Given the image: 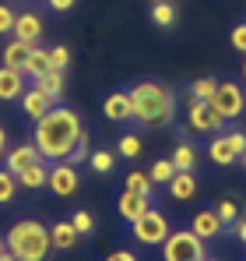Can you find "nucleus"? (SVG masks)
I'll return each mask as SVG.
<instances>
[{
    "mask_svg": "<svg viewBox=\"0 0 246 261\" xmlns=\"http://www.w3.org/2000/svg\"><path fill=\"white\" fill-rule=\"evenodd\" d=\"M102 113H106V120H113V124H130V120H134L130 92H109L106 102H102Z\"/></svg>",
    "mask_w": 246,
    "mask_h": 261,
    "instance_id": "obj_14",
    "label": "nucleus"
},
{
    "mask_svg": "<svg viewBox=\"0 0 246 261\" xmlns=\"http://www.w3.org/2000/svg\"><path fill=\"white\" fill-rule=\"evenodd\" d=\"M53 106H56V102H53V99H49L42 88H36V85L25 88V95H21V113H25L32 124H36V120H42V117H46Z\"/></svg>",
    "mask_w": 246,
    "mask_h": 261,
    "instance_id": "obj_15",
    "label": "nucleus"
},
{
    "mask_svg": "<svg viewBox=\"0 0 246 261\" xmlns=\"http://www.w3.org/2000/svg\"><path fill=\"white\" fill-rule=\"evenodd\" d=\"M123 191H134V194H144V198H155V180L141 170H130L123 180Z\"/></svg>",
    "mask_w": 246,
    "mask_h": 261,
    "instance_id": "obj_24",
    "label": "nucleus"
},
{
    "mask_svg": "<svg viewBox=\"0 0 246 261\" xmlns=\"http://www.w3.org/2000/svg\"><path fill=\"white\" fill-rule=\"evenodd\" d=\"M42 155L39 148L32 145V141H21V145H14V148H7V155H4V170H11V173L18 176L21 170H28V166H36Z\"/></svg>",
    "mask_w": 246,
    "mask_h": 261,
    "instance_id": "obj_12",
    "label": "nucleus"
},
{
    "mask_svg": "<svg viewBox=\"0 0 246 261\" xmlns=\"http://www.w3.org/2000/svg\"><path fill=\"white\" fill-rule=\"evenodd\" d=\"M0 261H18V258H14L11 251H4V254H0Z\"/></svg>",
    "mask_w": 246,
    "mask_h": 261,
    "instance_id": "obj_41",
    "label": "nucleus"
},
{
    "mask_svg": "<svg viewBox=\"0 0 246 261\" xmlns=\"http://www.w3.org/2000/svg\"><path fill=\"white\" fill-rule=\"evenodd\" d=\"M42 32H46V21L36 11H21L14 18V39H21V43H28V46H39Z\"/></svg>",
    "mask_w": 246,
    "mask_h": 261,
    "instance_id": "obj_11",
    "label": "nucleus"
},
{
    "mask_svg": "<svg viewBox=\"0 0 246 261\" xmlns=\"http://www.w3.org/2000/svg\"><path fill=\"white\" fill-rule=\"evenodd\" d=\"M78 240H81V233L74 229L71 219H56V222H49V244H53V251L67 254V251L78 247Z\"/></svg>",
    "mask_w": 246,
    "mask_h": 261,
    "instance_id": "obj_13",
    "label": "nucleus"
},
{
    "mask_svg": "<svg viewBox=\"0 0 246 261\" xmlns=\"http://www.w3.org/2000/svg\"><path fill=\"white\" fill-rule=\"evenodd\" d=\"M102 261H137V254L123 247V251H109V254H106V258H102Z\"/></svg>",
    "mask_w": 246,
    "mask_h": 261,
    "instance_id": "obj_37",
    "label": "nucleus"
},
{
    "mask_svg": "<svg viewBox=\"0 0 246 261\" xmlns=\"http://www.w3.org/2000/svg\"><path fill=\"white\" fill-rule=\"evenodd\" d=\"M236 237L246 244V219H239V222H236Z\"/></svg>",
    "mask_w": 246,
    "mask_h": 261,
    "instance_id": "obj_40",
    "label": "nucleus"
},
{
    "mask_svg": "<svg viewBox=\"0 0 246 261\" xmlns=\"http://www.w3.org/2000/svg\"><path fill=\"white\" fill-rule=\"evenodd\" d=\"M204 258H207V244L190 229V226L172 229V233L165 237L162 261H204Z\"/></svg>",
    "mask_w": 246,
    "mask_h": 261,
    "instance_id": "obj_4",
    "label": "nucleus"
},
{
    "mask_svg": "<svg viewBox=\"0 0 246 261\" xmlns=\"http://www.w3.org/2000/svg\"><path fill=\"white\" fill-rule=\"evenodd\" d=\"M172 201H194L197 198V176L194 173H172V180L165 184Z\"/></svg>",
    "mask_w": 246,
    "mask_h": 261,
    "instance_id": "obj_20",
    "label": "nucleus"
},
{
    "mask_svg": "<svg viewBox=\"0 0 246 261\" xmlns=\"http://www.w3.org/2000/svg\"><path fill=\"white\" fill-rule=\"evenodd\" d=\"M229 43L236 46L239 53H246V21H239V25H236V29L229 32Z\"/></svg>",
    "mask_w": 246,
    "mask_h": 261,
    "instance_id": "obj_36",
    "label": "nucleus"
},
{
    "mask_svg": "<svg viewBox=\"0 0 246 261\" xmlns=\"http://www.w3.org/2000/svg\"><path fill=\"white\" fill-rule=\"evenodd\" d=\"M49 64H53V71H67L71 49H67V46H49Z\"/></svg>",
    "mask_w": 246,
    "mask_h": 261,
    "instance_id": "obj_33",
    "label": "nucleus"
},
{
    "mask_svg": "<svg viewBox=\"0 0 246 261\" xmlns=\"http://www.w3.org/2000/svg\"><path fill=\"white\" fill-rule=\"evenodd\" d=\"M187 130L190 134H201V138H211V134L225 130V120L214 113L211 102H201V99H190L187 95Z\"/></svg>",
    "mask_w": 246,
    "mask_h": 261,
    "instance_id": "obj_7",
    "label": "nucleus"
},
{
    "mask_svg": "<svg viewBox=\"0 0 246 261\" xmlns=\"http://www.w3.org/2000/svg\"><path fill=\"white\" fill-rule=\"evenodd\" d=\"M172 166H176V173H194L197 170V163H201V152H197V145L194 141H179L176 148H172Z\"/></svg>",
    "mask_w": 246,
    "mask_h": 261,
    "instance_id": "obj_18",
    "label": "nucleus"
},
{
    "mask_svg": "<svg viewBox=\"0 0 246 261\" xmlns=\"http://www.w3.org/2000/svg\"><path fill=\"white\" fill-rule=\"evenodd\" d=\"M4 251H7V244H4V240H0V254H4Z\"/></svg>",
    "mask_w": 246,
    "mask_h": 261,
    "instance_id": "obj_43",
    "label": "nucleus"
},
{
    "mask_svg": "<svg viewBox=\"0 0 246 261\" xmlns=\"http://www.w3.org/2000/svg\"><path fill=\"white\" fill-rule=\"evenodd\" d=\"M214 88H218V78H194L190 88H187V95L190 99H201V102H211V95H214Z\"/></svg>",
    "mask_w": 246,
    "mask_h": 261,
    "instance_id": "obj_26",
    "label": "nucleus"
},
{
    "mask_svg": "<svg viewBox=\"0 0 246 261\" xmlns=\"http://www.w3.org/2000/svg\"><path fill=\"white\" fill-rule=\"evenodd\" d=\"M53 71V64H49V49H42V46H32V53H28V60H25V67H21V74L36 85L42 74H49Z\"/></svg>",
    "mask_w": 246,
    "mask_h": 261,
    "instance_id": "obj_19",
    "label": "nucleus"
},
{
    "mask_svg": "<svg viewBox=\"0 0 246 261\" xmlns=\"http://www.w3.org/2000/svg\"><path fill=\"white\" fill-rule=\"evenodd\" d=\"M243 78H246V64H243Z\"/></svg>",
    "mask_w": 246,
    "mask_h": 261,
    "instance_id": "obj_45",
    "label": "nucleus"
},
{
    "mask_svg": "<svg viewBox=\"0 0 246 261\" xmlns=\"http://www.w3.org/2000/svg\"><path fill=\"white\" fill-rule=\"evenodd\" d=\"M204 261H222V258H204Z\"/></svg>",
    "mask_w": 246,
    "mask_h": 261,
    "instance_id": "obj_44",
    "label": "nucleus"
},
{
    "mask_svg": "<svg viewBox=\"0 0 246 261\" xmlns=\"http://www.w3.org/2000/svg\"><path fill=\"white\" fill-rule=\"evenodd\" d=\"M28 53H32V46L21 43V39H11V43L4 46V67H14V71H21L25 67V60H28Z\"/></svg>",
    "mask_w": 246,
    "mask_h": 261,
    "instance_id": "obj_23",
    "label": "nucleus"
},
{
    "mask_svg": "<svg viewBox=\"0 0 246 261\" xmlns=\"http://www.w3.org/2000/svg\"><path fill=\"white\" fill-rule=\"evenodd\" d=\"M18 194V176L11 170H0V205H11Z\"/></svg>",
    "mask_w": 246,
    "mask_h": 261,
    "instance_id": "obj_30",
    "label": "nucleus"
},
{
    "mask_svg": "<svg viewBox=\"0 0 246 261\" xmlns=\"http://www.w3.org/2000/svg\"><path fill=\"white\" fill-rule=\"evenodd\" d=\"M239 166H243V170H246V152H243V159H239Z\"/></svg>",
    "mask_w": 246,
    "mask_h": 261,
    "instance_id": "obj_42",
    "label": "nucleus"
},
{
    "mask_svg": "<svg viewBox=\"0 0 246 261\" xmlns=\"http://www.w3.org/2000/svg\"><path fill=\"white\" fill-rule=\"evenodd\" d=\"M246 152V134L243 130H218L207 141V159L214 166H236Z\"/></svg>",
    "mask_w": 246,
    "mask_h": 261,
    "instance_id": "obj_6",
    "label": "nucleus"
},
{
    "mask_svg": "<svg viewBox=\"0 0 246 261\" xmlns=\"http://www.w3.org/2000/svg\"><path fill=\"white\" fill-rule=\"evenodd\" d=\"M25 85H28V78H25L21 71H14V67H0V102H14V99H21V95H25Z\"/></svg>",
    "mask_w": 246,
    "mask_h": 261,
    "instance_id": "obj_17",
    "label": "nucleus"
},
{
    "mask_svg": "<svg viewBox=\"0 0 246 261\" xmlns=\"http://www.w3.org/2000/svg\"><path fill=\"white\" fill-rule=\"evenodd\" d=\"M71 222H74V229H78L81 237H91V233H95V219H91L88 208H78V212L71 216Z\"/></svg>",
    "mask_w": 246,
    "mask_h": 261,
    "instance_id": "obj_32",
    "label": "nucleus"
},
{
    "mask_svg": "<svg viewBox=\"0 0 246 261\" xmlns=\"http://www.w3.org/2000/svg\"><path fill=\"white\" fill-rule=\"evenodd\" d=\"M36 88H42L56 106H60V99H64V88H67V71H49V74H42Z\"/></svg>",
    "mask_w": 246,
    "mask_h": 261,
    "instance_id": "obj_22",
    "label": "nucleus"
},
{
    "mask_svg": "<svg viewBox=\"0 0 246 261\" xmlns=\"http://www.w3.org/2000/svg\"><path fill=\"white\" fill-rule=\"evenodd\" d=\"M190 229H194L204 244H214L218 237H225V222L218 219V212H214V208H201L197 216L190 219Z\"/></svg>",
    "mask_w": 246,
    "mask_h": 261,
    "instance_id": "obj_10",
    "label": "nucleus"
},
{
    "mask_svg": "<svg viewBox=\"0 0 246 261\" xmlns=\"http://www.w3.org/2000/svg\"><path fill=\"white\" fill-rule=\"evenodd\" d=\"M169 233H172L169 216H165L162 208H155V205H151L144 216L137 219V222H130V237H134L141 247H162Z\"/></svg>",
    "mask_w": 246,
    "mask_h": 261,
    "instance_id": "obj_5",
    "label": "nucleus"
},
{
    "mask_svg": "<svg viewBox=\"0 0 246 261\" xmlns=\"http://www.w3.org/2000/svg\"><path fill=\"white\" fill-rule=\"evenodd\" d=\"M211 106H214V113H218L225 124L236 120V117H243V113H246V92H243V85H236V82H218L214 95H211Z\"/></svg>",
    "mask_w": 246,
    "mask_h": 261,
    "instance_id": "obj_8",
    "label": "nucleus"
},
{
    "mask_svg": "<svg viewBox=\"0 0 246 261\" xmlns=\"http://www.w3.org/2000/svg\"><path fill=\"white\" fill-rule=\"evenodd\" d=\"M46 180H49V163L39 159L36 166H28V170H21V173H18V187L39 191V187H46Z\"/></svg>",
    "mask_w": 246,
    "mask_h": 261,
    "instance_id": "obj_21",
    "label": "nucleus"
},
{
    "mask_svg": "<svg viewBox=\"0 0 246 261\" xmlns=\"http://www.w3.org/2000/svg\"><path fill=\"white\" fill-rule=\"evenodd\" d=\"M14 18H18V11H11V4H0V36L14 32Z\"/></svg>",
    "mask_w": 246,
    "mask_h": 261,
    "instance_id": "obj_34",
    "label": "nucleus"
},
{
    "mask_svg": "<svg viewBox=\"0 0 246 261\" xmlns=\"http://www.w3.org/2000/svg\"><path fill=\"white\" fill-rule=\"evenodd\" d=\"M130 106L137 127H169L176 117V92L162 82H137L130 85Z\"/></svg>",
    "mask_w": 246,
    "mask_h": 261,
    "instance_id": "obj_2",
    "label": "nucleus"
},
{
    "mask_svg": "<svg viewBox=\"0 0 246 261\" xmlns=\"http://www.w3.org/2000/svg\"><path fill=\"white\" fill-rule=\"evenodd\" d=\"M172 173H176V166H172V159H155V163H151V180H155V184H169V180H172Z\"/></svg>",
    "mask_w": 246,
    "mask_h": 261,
    "instance_id": "obj_31",
    "label": "nucleus"
},
{
    "mask_svg": "<svg viewBox=\"0 0 246 261\" xmlns=\"http://www.w3.org/2000/svg\"><path fill=\"white\" fill-rule=\"evenodd\" d=\"M151 21H155L159 29H172V25H176V7H172L169 0H155V4H151Z\"/></svg>",
    "mask_w": 246,
    "mask_h": 261,
    "instance_id": "obj_28",
    "label": "nucleus"
},
{
    "mask_svg": "<svg viewBox=\"0 0 246 261\" xmlns=\"http://www.w3.org/2000/svg\"><path fill=\"white\" fill-rule=\"evenodd\" d=\"M214 212H218V219L225 222V237H236V222H239V205H236L232 198H222V201L214 205Z\"/></svg>",
    "mask_w": 246,
    "mask_h": 261,
    "instance_id": "obj_25",
    "label": "nucleus"
},
{
    "mask_svg": "<svg viewBox=\"0 0 246 261\" xmlns=\"http://www.w3.org/2000/svg\"><path fill=\"white\" fill-rule=\"evenodd\" d=\"M4 244H7V251L18 261H46L49 251H53V244H49V226L39 222V219H21V222H14V226L7 229Z\"/></svg>",
    "mask_w": 246,
    "mask_h": 261,
    "instance_id": "obj_3",
    "label": "nucleus"
},
{
    "mask_svg": "<svg viewBox=\"0 0 246 261\" xmlns=\"http://www.w3.org/2000/svg\"><path fill=\"white\" fill-rule=\"evenodd\" d=\"M148 208H151V198H144V194L120 191V198H116V212L123 216V222H137V219L144 216Z\"/></svg>",
    "mask_w": 246,
    "mask_h": 261,
    "instance_id": "obj_16",
    "label": "nucleus"
},
{
    "mask_svg": "<svg viewBox=\"0 0 246 261\" xmlns=\"http://www.w3.org/2000/svg\"><path fill=\"white\" fill-rule=\"evenodd\" d=\"M116 155H123V159H137L141 155V138L137 134H120V141H116Z\"/></svg>",
    "mask_w": 246,
    "mask_h": 261,
    "instance_id": "obj_29",
    "label": "nucleus"
},
{
    "mask_svg": "<svg viewBox=\"0 0 246 261\" xmlns=\"http://www.w3.org/2000/svg\"><path fill=\"white\" fill-rule=\"evenodd\" d=\"M46 187H49L56 198H74L78 187H81V173H78V166H71L67 159L49 163V180H46Z\"/></svg>",
    "mask_w": 246,
    "mask_h": 261,
    "instance_id": "obj_9",
    "label": "nucleus"
},
{
    "mask_svg": "<svg viewBox=\"0 0 246 261\" xmlns=\"http://www.w3.org/2000/svg\"><path fill=\"white\" fill-rule=\"evenodd\" d=\"M7 155V130H4V124H0V159Z\"/></svg>",
    "mask_w": 246,
    "mask_h": 261,
    "instance_id": "obj_39",
    "label": "nucleus"
},
{
    "mask_svg": "<svg viewBox=\"0 0 246 261\" xmlns=\"http://www.w3.org/2000/svg\"><path fill=\"white\" fill-rule=\"evenodd\" d=\"M88 166L95 170V173H113L116 170V152H106V148H95L91 155H88Z\"/></svg>",
    "mask_w": 246,
    "mask_h": 261,
    "instance_id": "obj_27",
    "label": "nucleus"
},
{
    "mask_svg": "<svg viewBox=\"0 0 246 261\" xmlns=\"http://www.w3.org/2000/svg\"><path fill=\"white\" fill-rule=\"evenodd\" d=\"M88 155H91V152H88V134H84L81 141L74 145V152L67 155V163H71V166H81V163H84V159H88Z\"/></svg>",
    "mask_w": 246,
    "mask_h": 261,
    "instance_id": "obj_35",
    "label": "nucleus"
},
{
    "mask_svg": "<svg viewBox=\"0 0 246 261\" xmlns=\"http://www.w3.org/2000/svg\"><path fill=\"white\" fill-rule=\"evenodd\" d=\"M74 4H78V0H46V7H49V11H60V14H64V11H71Z\"/></svg>",
    "mask_w": 246,
    "mask_h": 261,
    "instance_id": "obj_38",
    "label": "nucleus"
},
{
    "mask_svg": "<svg viewBox=\"0 0 246 261\" xmlns=\"http://www.w3.org/2000/svg\"><path fill=\"white\" fill-rule=\"evenodd\" d=\"M84 124L81 117L71 110V106H53L42 120H36V130H32V145L39 148V155L46 163H60L74 152V145L81 141Z\"/></svg>",
    "mask_w": 246,
    "mask_h": 261,
    "instance_id": "obj_1",
    "label": "nucleus"
}]
</instances>
